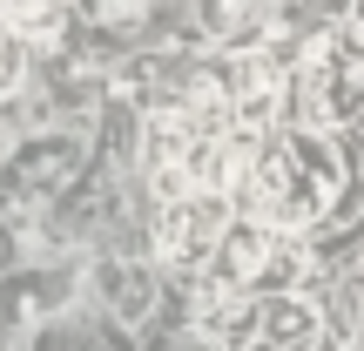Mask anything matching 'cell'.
<instances>
[{
  "label": "cell",
  "mask_w": 364,
  "mask_h": 351,
  "mask_svg": "<svg viewBox=\"0 0 364 351\" xmlns=\"http://www.w3.org/2000/svg\"><path fill=\"white\" fill-rule=\"evenodd\" d=\"M304 115L317 122V129H331V122H351L364 108V34H324L311 48V61H304Z\"/></svg>",
  "instance_id": "obj_2"
},
{
  "label": "cell",
  "mask_w": 364,
  "mask_h": 351,
  "mask_svg": "<svg viewBox=\"0 0 364 351\" xmlns=\"http://www.w3.org/2000/svg\"><path fill=\"white\" fill-rule=\"evenodd\" d=\"M277 108H284V68L270 54H250L243 75H236V122L243 129H263Z\"/></svg>",
  "instance_id": "obj_6"
},
{
  "label": "cell",
  "mask_w": 364,
  "mask_h": 351,
  "mask_svg": "<svg viewBox=\"0 0 364 351\" xmlns=\"http://www.w3.org/2000/svg\"><path fill=\"white\" fill-rule=\"evenodd\" d=\"M284 277H297V243L270 236V223H250V230L216 243V284L223 290H270Z\"/></svg>",
  "instance_id": "obj_3"
},
{
  "label": "cell",
  "mask_w": 364,
  "mask_h": 351,
  "mask_svg": "<svg viewBox=\"0 0 364 351\" xmlns=\"http://www.w3.org/2000/svg\"><path fill=\"white\" fill-rule=\"evenodd\" d=\"M223 331L236 338V351H331L317 338V311L297 298L243 304V318H223Z\"/></svg>",
  "instance_id": "obj_4"
},
{
  "label": "cell",
  "mask_w": 364,
  "mask_h": 351,
  "mask_svg": "<svg viewBox=\"0 0 364 351\" xmlns=\"http://www.w3.org/2000/svg\"><path fill=\"white\" fill-rule=\"evenodd\" d=\"M0 21H7L21 41H61L68 0H0Z\"/></svg>",
  "instance_id": "obj_7"
},
{
  "label": "cell",
  "mask_w": 364,
  "mask_h": 351,
  "mask_svg": "<svg viewBox=\"0 0 364 351\" xmlns=\"http://www.w3.org/2000/svg\"><path fill=\"white\" fill-rule=\"evenodd\" d=\"M149 0H102V21H135Z\"/></svg>",
  "instance_id": "obj_8"
},
{
  "label": "cell",
  "mask_w": 364,
  "mask_h": 351,
  "mask_svg": "<svg viewBox=\"0 0 364 351\" xmlns=\"http://www.w3.org/2000/svg\"><path fill=\"white\" fill-rule=\"evenodd\" d=\"M358 34H364V0H358Z\"/></svg>",
  "instance_id": "obj_9"
},
{
  "label": "cell",
  "mask_w": 364,
  "mask_h": 351,
  "mask_svg": "<svg viewBox=\"0 0 364 351\" xmlns=\"http://www.w3.org/2000/svg\"><path fill=\"white\" fill-rule=\"evenodd\" d=\"M223 243V189H189L176 203H162L156 216V250L169 263H203Z\"/></svg>",
  "instance_id": "obj_5"
},
{
  "label": "cell",
  "mask_w": 364,
  "mask_h": 351,
  "mask_svg": "<svg viewBox=\"0 0 364 351\" xmlns=\"http://www.w3.org/2000/svg\"><path fill=\"white\" fill-rule=\"evenodd\" d=\"M344 196V156L324 135H277L243 169V209L270 230H304Z\"/></svg>",
  "instance_id": "obj_1"
}]
</instances>
